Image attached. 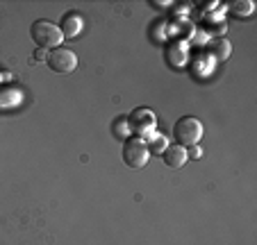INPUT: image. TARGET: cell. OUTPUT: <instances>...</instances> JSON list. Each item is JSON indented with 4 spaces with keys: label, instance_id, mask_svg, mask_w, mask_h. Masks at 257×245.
<instances>
[{
    "label": "cell",
    "instance_id": "cell-8",
    "mask_svg": "<svg viewBox=\"0 0 257 245\" xmlns=\"http://www.w3.org/2000/svg\"><path fill=\"white\" fill-rule=\"evenodd\" d=\"M23 102V93L16 87H3L0 89V111H10Z\"/></svg>",
    "mask_w": 257,
    "mask_h": 245
},
{
    "label": "cell",
    "instance_id": "cell-11",
    "mask_svg": "<svg viewBox=\"0 0 257 245\" xmlns=\"http://www.w3.org/2000/svg\"><path fill=\"white\" fill-rule=\"evenodd\" d=\"M112 134L116 136V139L121 141H127L132 136V130H130V120H127V116H118L116 120L112 123Z\"/></svg>",
    "mask_w": 257,
    "mask_h": 245
},
{
    "label": "cell",
    "instance_id": "cell-4",
    "mask_svg": "<svg viewBox=\"0 0 257 245\" xmlns=\"http://www.w3.org/2000/svg\"><path fill=\"white\" fill-rule=\"evenodd\" d=\"M151 159V152H148V145H146L144 139L139 136H130V139L123 143V161L130 168H144L146 163Z\"/></svg>",
    "mask_w": 257,
    "mask_h": 245
},
{
    "label": "cell",
    "instance_id": "cell-3",
    "mask_svg": "<svg viewBox=\"0 0 257 245\" xmlns=\"http://www.w3.org/2000/svg\"><path fill=\"white\" fill-rule=\"evenodd\" d=\"M127 120H130L132 136H139V139H148L157 127L155 111L148 109V107H139V109H135L130 116H127Z\"/></svg>",
    "mask_w": 257,
    "mask_h": 245
},
{
    "label": "cell",
    "instance_id": "cell-10",
    "mask_svg": "<svg viewBox=\"0 0 257 245\" xmlns=\"http://www.w3.org/2000/svg\"><path fill=\"white\" fill-rule=\"evenodd\" d=\"M207 50L214 62H225L230 57V53H232V46H230L228 39H214V41H209Z\"/></svg>",
    "mask_w": 257,
    "mask_h": 245
},
{
    "label": "cell",
    "instance_id": "cell-15",
    "mask_svg": "<svg viewBox=\"0 0 257 245\" xmlns=\"http://www.w3.org/2000/svg\"><path fill=\"white\" fill-rule=\"evenodd\" d=\"M34 59H39V62H46V59H48V53H46V50H41V48H37V53H34Z\"/></svg>",
    "mask_w": 257,
    "mask_h": 245
},
{
    "label": "cell",
    "instance_id": "cell-9",
    "mask_svg": "<svg viewBox=\"0 0 257 245\" xmlns=\"http://www.w3.org/2000/svg\"><path fill=\"white\" fill-rule=\"evenodd\" d=\"M166 59H169L171 66L182 68L187 64V44H182V41H173V44L166 48Z\"/></svg>",
    "mask_w": 257,
    "mask_h": 245
},
{
    "label": "cell",
    "instance_id": "cell-7",
    "mask_svg": "<svg viewBox=\"0 0 257 245\" xmlns=\"http://www.w3.org/2000/svg\"><path fill=\"white\" fill-rule=\"evenodd\" d=\"M187 148H182V145H169V148L162 152V161L169 166V168H182L187 163Z\"/></svg>",
    "mask_w": 257,
    "mask_h": 245
},
{
    "label": "cell",
    "instance_id": "cell-14",
    "mask_svg": "<svg viewBox=\"0 0 257 245\" xmlns=\"http://www.w3.org/2000/svg\"><path fill=\"white\" fill-rule=\"evenodd\" d=\"M187 157H191V159H200V157H203V150H200L198 145H191V148L187 150Z\"/></svg>",
    "mask_w": 257,
    "mask_h": 245
},
{
    "label": "cell",
    "instance_id": "cell-2",
    "mask_svg": "<svg viewBox=\"0 0 257 245\" xmlns=\"http://www.w3.org/2000/svg\"><path fill=\"white\" fill-rule=\"evenodd\" d=\"M205 130H203V123L194 116H185L180 118L173 127V139L178 145L182 148H191V145H198V141L203 139Z\"/></svg>",
    "mask_w": 257,
    "mask_h": 245
},
{
    "label": "cell",
    "instance_id": "cell-1",
    "mask_svg": "<svg viewBox=\"0 0 257 245\" xmlns=\"http://www.w3.org/2000/svg\"><path fill=\"white\" fill-rule=\"evenodd\" d=\"M30 37L41 50H55L64 41L59 25H55L53 21H34L32 28H30Z\"/></svg>",
    "mask_w": 257,
    "mask_h": 245
},
{
    "label": "cell",
    "instance_id": "cell-6",
    "mask_svg": "<svg viewBox=\"0 0 257 245\" xmlns=\"http://www.w3.org/2000/svg\"><path fill=\"white\" fill-rule=\"evenodd\" d=\"M59 32H62L64 39L78 37V34L82 32V19H80V14H75V12L64 14L62 21H59Z\"/></svg>",
    "mask_w": 257,
    "mask_h": 245
},
{
    "label": "cell",
    "instance_id": "cell-12",
    "mask_svg": "<svg viewBox=\"0 0 257 245\" xmlns=\"http://www.w3.org/2000/svg\"><path fill=\"white\" fill-rule=\"evenodd\" d=\"M146 145H148V152L151 154H162L166 148H169V143H166V136L164 134H157V132H153L148 139H144Z\"/></svg>",
    "mask_w": 257,
    "mask_h": 245
},
{
    "label": "cell",
    "instance_id": "cell-13",
    "mask_svg": "<svg viewBox=\"0 0 257 245\" xmlns=\"http://www.w3.org/2000/svg\"><path fill=\"white\" fill-rule=\"evenodd\" d=\"M228 10L234 16H250L252 10H255V3H250V0H237V3H230Z\"/></svg>",
    "mask_w": 257,
    "mask_h": 245
},
{
    "label": "cell",
    "instance_id": "cell-5",
    "mask_svg": "<svg viewBox=\"0 0 257 245\" xmlns=\"http://www.w3.org/2000/svg\"><path fill=\"white\" fill-rule=\"evenodd\" d=\"M46 64H48V68L55 73H73L78 68V55L73 53V50L64 48V46H59V48L48 53Z\"/></svg>",
    "mask_w": 257,
    "mask_h": 245
}]
</instances>
